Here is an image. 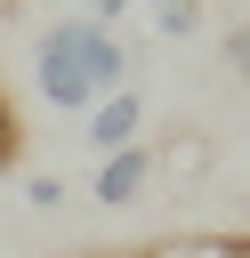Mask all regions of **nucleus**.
I'll list each match as a JSON object with an SVG mask.
<instances>
[{
	"label": "nucleus",
	"mask_w": 250,
	"mask_h": 258,
	"mask_svg": "<svg viewBox=\"0 0 250 258\" xmlns=\"http://www.w3.org/2000/svg\"><path fill=\"white\" fill-rule=\"evenodd\" d=\"M137 129H145V97H137V89H113V97L89 105V129H81V137H89V153L105 161V153L137 145Z\"/></svg>",
	"instance_id": "nucleus-1"
},
{
	"label": "nucleus",
	"mask_w": 250,
	"mask_h": 258,
	"mask_svg": "<svg viewBox=\"0 0 250 258\" xmlns=\"http://www.w3.org/2000/svg\"><path fill=\"white\" fill-rule=\"evenodd\" d=\"M145 185H153V145H145V137L97 161V202H105V210H121V202H137Z\"/></svg>",
	"instance_id": "nucleus-2"
},
{
	"label": "nucleus",
	"mask_w": 250,
	"mask_h": 258,
	"mask_svg": "<svg viewBox=\"0 0 250 258\" xmlns=\"http://www.w3.org/2000/svg\"><path fill=\"white\" fill-rule=\"evenodd\" d=\"M121 258H226V234H169L153 250H121Z\"/></svg>",
	"instance_id": "nucleus-3"
},
{
	"label": "nucleus",
	"mask_w": 250,
	"mask_h": 258,
	"mask_svg": "<svg viewBox=\"0 0 250 258\" xmlns=\"http://www.w3.org/2000/svg\"><path fill=\"white\" fill-rule=\"evenodd\" d=\"M202 161H210V145H202V137H169V145L153 153V169H177V177H185V169H202Z\"/></svg>",
	"instance_id": "nucleus-4"
},
{
	"label": "nucleus",
	"mask_w": 250,
	"mask_h": 258,
	"mask_svg": "<svg viewBox=\"0 0 250 258\" xmlns=\"http://www.w3.org/2000/svg\"><path fill=\"white\" fill-rule=\"evenodd\" d=\"M24 161V121H16V105L0 97V169H16Z\"/></svg>",
	"instance_id": "nucleus-5"
},
{
	"label": "nucleus",
	"mask_w": 250,
	"mask_h": 258,
	"mask_svg": "<svg viewBox=\"0 0 250 258\" xmlns=\"http://www.w3.org/2000/svg\"><path fill=\"white\" fill-rule=\"evenodd\" d=\"M194 24H202V0H177V8H161V32H169V40H185Z\"/></svg>",
	"instance_id": "nucleus-6"
},
{
	"label": "nucleus",
	"mask_w": 250,
	"mask_h": 258,
	"mask_svg": "<svg viewBox=\"0 0 250 258\" xmlns=\"http://www.w3.org/2000/svg\"><path fill=\"white\" fill-rule=\"evenodd\" d=\"M24 202H32V210H65V185H56V177H32Z\"/></svg>",
	"instance_id": "nucleus-7"
},
{
	"label": "nucleus",
	"mask_w": 250,
	"mask_h": 258,
	"mask_svg": "<svg viewBox=\"0 0 250 258\" xmlns=\"http://www.w3.org/2000/svg\"><path fill=\"white\" fill-rule=\"evenodd\" d=\"M129 8H137V0H81V16H89V24H113V16H129Z\"/></svg>",
	"instance_id": "nucleus-8"
},
{
	"label": "nucleus",
	"mask_w": 250,
	"mask_h": 258,
	"mask_svg": "<svg viewBox=\"0 0 250 258\" xmlns=\"http://www.w3.org/2000/svg\"><path fill=\"white\" fill-rule=\"evenodd\" d=\"M226 56H234V73L250 81V24H234V32H226Z\"/></svg>",
	"instance_id": "nucleus-9"
},
{
	"label": "nucleus",
	"mask_w": 250,
	"mask_h": 258,
	"mask_svg": "<svg viewBox=\"0 0 250 258\" xmlns=\"http://www.w3.org/2000/svg\"><path fill=\"white\" fill-rule=\"evenodd\" d=\"M226 258H250V234H226Z\"/></svg>",
	"instance_id": "nucleus-10"
},
{
	"label": "nucleus",
	"mask_w": 250,
	"mask_h": 258,
	"mask_svg": "<svg viewBox=\"0 0 250 258\" xmlns=\"http://www.w3.org/2000/svg\"><path fill=\"white\" fill-rule=\"evenodd\" d=\"M161 8H177V0H153V16H161Z\"/></svg>",
	"instance_id": "nucleus-11"
}]
</instances>
